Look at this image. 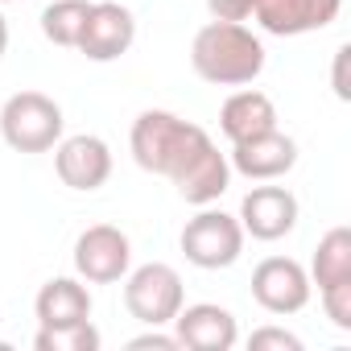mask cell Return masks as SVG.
Listing matches in <instances>:
<instances>
[{"instance_id": "6da1fadb", "label": "cell", "mask_w": 351, "mask_h": 351, "mask_svg": "<svg viewBox=\"0 0 351 351\" xmlns=\"http://www.w3.org/2000/svg\"><path fill=\"white\" fill-rule=\"evenodd\" d=\"M128 145H132V161L145 169V173H157V178H178V173L191 165V157L199 149L211 145V136L173 116V112H161V108H149L132 120V132H128Z\"/></svg>"}, {"instance_id": "7a4b0ae2", "label": "cell", "mask_w": 351, "mask_h": 351, "mask_svg": "<svg viewBox=\"0 0 351 351\" xmlns=\"http://www.w3.org/2000/svg\"><path fill=\"white\" fill-rule=\"evenodd\" d=\"M191 62L215 87H248L265 71V46L240 21H211L195 34Z\"/></svg>"}, {"instance_id": "3957f363", "label": "cell", "mask_w": 351, "mask_h": 351, "mask_svg": "<svg viewBox=\"0 0 351 351\" xmlns=\"http://www.w3.org/2000/svg\"><path fill=\"white\" fill-rule=\"evenodd\" d=\"M62 108L42 91H17L0 108V136L17 153H46L62 141Z\"/></svg>"}, {"instance_id": "277c9868", "label": "cell", "mask_w": 351, "mask_h": 351, "mask_svg": "<svg viewBox=\"0 0 351 351\" xmlns=\"http://www.w3.org/2000/svg\"><path fill=\"white\" fill-rule=\"evenodd\" d=\"M186 306V289H182V277L173 265L165 261H149L141 269L128 273L124 281V310L145 322V326H169L173 314Z\"/></svg>"}, {"instance_id": "5b68a950", "label": "cell", "mask_w": 351, "mask_h": 351, "mask_svg": "<svg viewBox=\"0 0 351 351\" xmlns=\"http://www.w3.org/2000/svg\"><path fill=\"white\" fill-rule=\"evenodd\" d=\"M310 277H314V285L322 293L326 318L339 330H351V232L347 228H330L318 240Z\"/></svg>"}, {"instance_id": "8992f818", "label": "cell", "mask_w": 351, "mask_h": 351, "mask_svg": "<svg viewBox=\"0 0 351 351\" xmlns=\"http://www.w3.org/2000/svg\"><path fill=\"white\" fill-rule=\"evenodd\" d=\"M244 252V228L228 211L203 207L186 228H182V256L195 269H232Z\"/></svg>"}, {"instance_id": "52a82bcc", "label": "cell", "mask_w": 351, "mask_h": 351, "mask_svg": "<svg viewBox=\"0 0 351 351\" xmlns=\"http://www.w3.org/2000/svg\"><path fill=\"white\" fill-rule=\"evenodd\" d=\"M132 269V244L120 228L95 223L75 240V273L87 285H116Z\"/></svg>"}, {"instance_id": "ba28073f", "label": "cell", "mask_w": 351, "mask_h": 351, "mask_svg": "<svg viewBox=\"0 0 351 351\" xmlns=\"http://www.w3.org/2000/svg\"><path fill=\"white\" fill-rule=\"evenodd\" d=\"M252 298L269 314H298L310 302V273L293 256H265L252 269Z\"/></svg>"}, {"instance_id": "9c48e42d", "label": "cell", "mask_w": 351, "mask_h": 351, "mask_svg": "<svg viewBox=\"0 0 351 351\" xmlns=\"http://www.w3.org/2000/svg\"><path fill=\"white\" fill-rule=\"evenodd\" d=\"M136 42V17L116 5V0H99L87 13V25L79 34V54L91 58V62H116L120 54H128Z\"/></svg>"}, {"instance_id": "30bf717a", "label": "cell", "mask_w": 351, "mask_h": 351, "mask_svg": "<svg viewBox=\"0 0 351 351\" xmlns=\"http://www.w3.org/2000/svg\"><path fill=\"white\" fill-rule=\"evenodd\" d=\"M54 169H58L62 186L91 195V191H99L112 178V149H108L104 136H91V132L66 136V141H58Z\"/></svg>"}, {"instance_id": "8fae6325", "label": "cell", "mask_w": 351, "mask_h": 351, "mask_svg": "<svg viewBox=\"0 0 351 351\" xmlns=\"http://www.w3.org/2000/svg\"><path fill=\"white\" fill-rule=\"evenodd\" d=\"M236 219H240L244 236L273 244V240H281V236H289L298 228V199L285 186H252L244 195Z\"/></svg>"}, {"instance_id": "7c38bea8", "label": "cell", "mask_w": 351, "mask_h": 351, "mask_svg": "<svg viewBox=\"0 0 351 351\" xmlns=\"http://www.w3.org/2000/svg\"><path fill=\"white\" fill-rule=\"evenodd\" d=\"M228 161L248 182H273V178H285L298 165V141L285 136L281 128H273V132H261V136H248V141L232 145Z\"/></svg>"}, {"instance_id": "4fadbf2b", "label": "cell", "mask_w": 351, "mask_h": 351, "mask_svg": "<svg viewBox=\"0 0 351 351\" xmlns=\"http://www.w3.org/2000/svg\"><path fill=\"white\" fill-rule=\"evenodd\" d=\"M339 9L343 0H256L252 17L273 38H298V34L326 29L339 17Z\"/></svg>"}, {"instance_id": "5bb4252c", "label": "cell", "mask_w": 351, "mask_h": 351, "mask_svg": "<svg viewBox=\"0 0 351 351\" xmlns=\"http://www.w3.org/2000/svg\"><path fill=\"white\" fill-rule=\"evenodd\" d=\"M173 335L191 351H232L240 339V326L232 310L215 302H199V306H182L173 314Z\"/></svg>"}, {"instance_id": "9a60e30c", "label": "cell", "mask_w": 351, "mask_h": 351, "mask_svg": "<svg viewBox=\"0 0 351 351\" xmlns=\"http://www.w3.org/2000/svg\"><path fill=\"white\" fill-rule=\"evenodd\" d=\"M173 186H178V195L191 207H211L232 186V161H228V153H219L215 141H211L207 149H199L191 157V165L173 178Z\"/></svg>"}, {"instance_id": "2e32d148", "label": "cell", "mask_w": 351, "mask_h": 351, "mask_svg": "<svg viewBox=\"0 0 351 351\" xmlns=\"http://www.w3.org/2000/svg\"><path fill=\"white\" fill-rule=\"evenodd\" d=\"M34 314L42 326H75L91 318V293L83 281L75 277H50L38 298H34Z\"/></svg>"}, {"instance_id": "e0dca14e", "label": "cell", "mask_w": 351, "mask_h": 351, "mask_svg": "<svg viewBox=\"0 0 351 351\" xmlns=\"http://www.w3.org/2000/svg\"><path fill=\"white\" fill-rule=\"evenodd\" d=\"M219 128L232 145L248 141V136H261V132H273L277 128V108L265 91H236L223 108H219Z\"/></svg>"}, {"instance_id": "ac0fdd59", "label": "cell", "mask_w": 351, "mask_h": 351, "mask_svg": "<svg viewBox=\"0 0 351 351\" xmlns=\"http://www.w3.org/2000/svg\"><path fill=\"white\" fill-rule=\"evenodd\" d=\"M87 13H91V0H54V5L42 13V34L54 46L75 50L79 46V34L87 25Z\"/></svg>"}, {"instance_id": "d6986e66", "label": "cell", "mask_w": 351, "mask_h": 351, "mask_svg": "<svg viewBox=\"0 0 351 351\" xmlns=\"http://www.w3.org/2000/svg\"><path fill=\"white\" fill-rule=\"evenodd\" d=\"M34 347L38 351H99V330L87 322H75V326H42L34 335Z\"/></svg>"}, {"instance_id": "ffe728a7", "label": "cell", "mask_w": 351, "mask_h": 351, "mask_svg": "<svg viewBox=\"0 0 351 351\" xmlns=\"http://www.w3.org/2000/svg\"><path fill=\"white\" fill-rule=\"evenodd\" d=\"M248 347H252V351H265V347H277V351H302V339L289 335V330H281V326H261V330L248 335Z\"/></svg>"}, {"instance_id": "44dd1931", "label": "cell", "mask_w": 351, "mask_h": 351, "mask_svg": "<svg viewBox=\"0 0 351 351\" xmlns=\"http://www.w3.org/2000/svg\"><path fill=\"white\" fill-rule=\"evenodd\" d=\"M207 9H211L215 21H248L252 0H207Z\"/></svg>"}, {"instance_id": "7402d4cb", "label": "cell", "mask_w": 351, "mask_h": 351, "mask_svg": "<svg viewBox=\"0 0 351 351\" xmlns=\"http://www.w3.org/2000/svg\"><path fill=\"white\" fill-rule=\"evenodd\" d=\"M178 351L182 343H178V335H161L157 326L149 330V335H136V339H128V351Z\"/></svg>"}, {"instance_id": "603a6c76", "label": "cell", "mask_w": 351, "mask_h": 351, "mask_svg": "<svg viewBox=\"0 0 351 351\" xmlns=\"http://www.w3.org/2000/svg\"><path fill=\"white\" fill-rule=\"evenodd\" d=\"M343 62H347V46L335 50V95L347 99V79H343Z\"/></svg>"}, {"instance_id": "cb8c5ba5", "label": "cell", "mask_w": 351, "mask_h": 351, "mask_svg": "<svg viewBox=\"0 0 351 351\" xmlns=\"http://www.w3.org/2000/svg\"><path fill=\"white\" fill-rule=\"evenodd\" d=\"M5 50H9V21L0 13V58H5Z\"/></svg>"}, {"instance_id": "d4e9b609", "label": "cell", "mask_w": 351, "mask_h": 351, "mask_svg": "<svg viewBox=\"0 0 351 351\" xmlns=\"http://www.w3.org/2000/svg\"><path fill=\"white\" fill-rule=\"evenodd\" d=\"M0 5H17V0H0Z\"/></svg>"}, {"instance_id": "484cf974", "label": "cell", "mask_w": 351, "mask_h": 351, "mask_svg": "<svg viewBox=\"0 0 351 351\" xmlns=\"http://www.w3.org/2000/svg\"><path fill=\"white\" fill-rule=\"evenodd\" d=\"M252 5H256V0H252Z\"/></svg>"}]
</instances>
